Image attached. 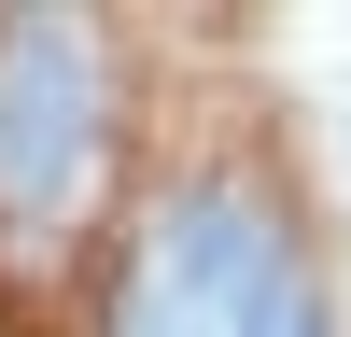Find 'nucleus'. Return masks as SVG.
Returning <instances> with one entry per match:
<instances>
[{
  "instance_id": "1",
  "label": "nucleus",
  "mask_w": 351,
  "mask_h": 337,
  "mask_svg": "<svg viewBox=\"0 0 351 337\" xmlns=\"http://www.w3.org/2000/svg\"><path fill=\"white\" fill-rule=\"evenodd\" d=\"M99 337H337V323H324V281H309L295 225L253 183H183L141 211V253L112 281Z\"/></svg>"
},
{
  "instance_id": "2",
  "label": "nucleus",
  "mask_w": 351,
  "mask_h": 337,
  "mask_svg": "<svg viewBox=\"0 0 351 337\" xmlns=\"http://www.w3.org/2000/svg\"><path fill=\"white\" fill-rule=\"evenodd\" d=\"M99 183V28L84 14H0V225L43 239Z\"/></svg>"
}]
</instances>
